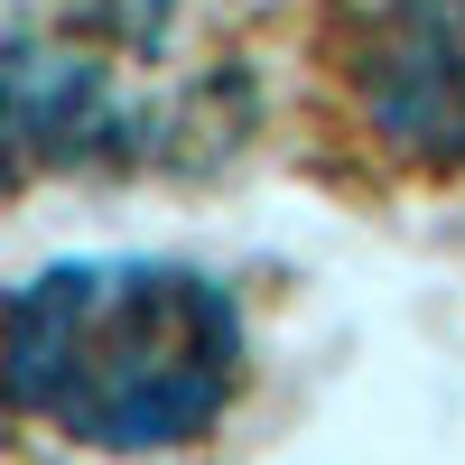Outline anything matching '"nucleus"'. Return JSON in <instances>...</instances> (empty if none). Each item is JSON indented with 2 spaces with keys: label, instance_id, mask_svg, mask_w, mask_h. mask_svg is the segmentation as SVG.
<instances>
[{
  "label": "nucleus",
  "instance_id": "f257e3e1",
  "mask_svg": "<svg viewBox=\"0 0 465 465\" xmlns=\"http://www.w3.org/2000/svg\"><path fill=\"white\" fill-rule=\"evenodd\" d=\"M242 391V307L186 261H56L10 298V410L103 456L205 438Z\"/></svg>",
  "mask_w": 465,
  "mask_h": 465
},
{
  "label": "nucleus",
  "instance_id": "f03ea898",
  "mask_svg": "<svg viewBox=\"0 0 465 465\" xmlns=\"http://www.w3.org/2000/svg\"><path fill=\"white\" fill-rule=\"evenodd\" d=\"M252 122L232 37L186 0H47L10 28V149L19 168H205Z\"/></svg>",
  "mask_w": 465,
  "mask_h": 465
},
{
  "label": "nucleus",
  "instance_id": "7ed1b4c3",
  "mask_svg": "<svg viewBox=\"0 0 465 465\" xmlns=\"http://www.w3.org/2000/svg\"><path fill=\"white\" fill-rule=\"evenodd\" d=\"M326 84L381 168L465 177V0H363L326 47Z\"/></svg>",
  "mask_w": 465,
  "mask_h": 465
}]
</instances>
